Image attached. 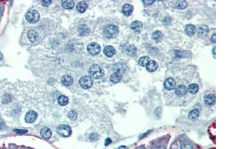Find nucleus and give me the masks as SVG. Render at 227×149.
Returning <instances> with one entry per match:
<instances>
[{
	"label": "nucleus",
	"instance_id": "nucleus-1",
	"mask_svg": "<svg viewBox=\"0 0 227 149\" xmlns=\"http://www.w3.org/2000/svg\"><path fill=\"white\" fill-rule=\"evenodd\" d=\"M89 76L94 80H98L102 78L104 74V71L98 65L94 64L90 67L89 69Z\"/></svg>",
	"mask_w": 227,
	"mask_h": 149
},
{
	"label": "nucleus",
	"instance_id": "nucleus-2",
	"mask_svg": "<svg viewBox=\"0 0 227 149\" xmlns=\"http://www.w3.org/2000/svg\"><path fill=\"white\" fill-rule=\"evenodd\" d=\"M119 29L117 26L114 25H108L104 30V35L108 38H113L118 35Z\"/></svg>",
	"mask_w": 227,
	"mask_h": 149
},
{
	"label": "nucleus",
	"instance_id": "nucleus-3",
	"mask_svg": "<svg viewBox=\"0 0 227 149\" xmlns=\"http://www.w3.org/2000/svg\"><path fill=\"white\" fill-rule=\"evenodd\" d=\"M25 17L26 20L30 23H35L39 20V15L35 10H30L26 14Z\"/></svg>",
	"mask_w": 227,
	"mask_h": 149
},
{
	"label": "nucleus",
	"instance_id": "nucleus-4",
	"mask_svg": "<svg viewBox=\"0 0 227 149\" xmlns=\"http://www.w3.org/2000/svg\"><path fill=\"white\" fill-rule=\"evenodd\" d=\"M57 133L63 137H68L72 134V130L69 126L63 125L58 128Z\"/></svg>",
	"mask_w": 227,
	"mask_h": 149
},
{
	"label": "nucleus",
	"instance_id": "nucleus-5",
	"mask_svg": "<svg viewBox=\"0 0 227 149\" xmlns=\"http://www.w3.org/2000/svg\"><path fill=\"white\" fill-rule=\"evenodd\" d=\"M81 87L84 89H89L92 86L93 81L92 78L88 76H84L79 80Z\"/></svg>",
	"mask_w": 227,
	"mask_h": 149
},
{
	"label": "nucleus",
	"instance_id": "nucleus-6",
	"mask_svg": "<svg viewBox=\"0 0 227 149\" xmlns=\"http://www.w3.org/2000/svg\"><path fill=\"white\" fill-rule=\"evenodd\" d=\"M100 46L97 43L92 42L88 45L87 50L89 54L96 55L98 54L100 51Z\"/></svg>",
	"mask_w": 227,
	"mask_h": 149
},
{
	"label": "nucleus",
	"instance_id": "nucleus-7",
	"mask_svg": "<svg viewBox=\"0 0 227 149\" xmlns=\"http://www.w3.org/2000/svg\"><path fill=\"white\" fill-rule=\"evenodd\" d=\"M37 118V114L34 110H30L25 114V121L28 124L35 122Z\"/></svg>",
	"mask_w": 227,
	"mask_h": 149
},
{
	"label": "nucleus",
	"instance_id": "nucleus-8",
	"mask_svg": "<svg viewBox=\"0 0 227 149\" xmlns=\"http://www.w3.org/2000/svg\"><path fill=\"white\" fill-rule=\"evenodd\" d=\"M164 85L167 90H172L176 87V82L172 78H168L165 80Z\"/></svg>",
	"mask_w": 227,
	"mask_h": 149
},
{
	"label": "nucleus",
	"instance_id": "nucleus-9",
	"mask_svg": "<svg viewBox=\"0 0 227 149\" xmlns=\"http://www.w3.org/2000/svg\"><path fill=\"white\" fill-rule=\"evenodd\" d=\"M175 93L178 97H183L187 93V89L185 85H179L176 88Z\"/></svg>",
	"mask_w": 227,
	"mask_h": 149
},
{
	"label": "nucleus",
	"instance_id": "nucleus-10",
	"mask_svg": "<svg viewBox=\"0 0 227 149\" xmlns=\"http://www.w3.org/2000/svg\"><path fill=\"white\" fill-rule=\"evenodd\" d=\"M133 11V7L130 4H125L122 8V12L123 15L125 16L128 17L131 15V14Z\"/></svg>",
	"mask_w": 227,
	"mask_h": 149
},
{
	"label": "nucleus",
	"instance_id": "nucleus-11",
	"mask_svg": "<svg viewBox=\"0 0 227 149\" xmlns=\"http://www.w3.org/2000/svg\"><path fill=\"white\" fill-rule=\"evenodd\" d=\"M208 27L206 25H202L199 26L198 29V35L200 37H205L208 35Z\"/></svg>",
	"mask_w": 227,
	"mask_h": 149
},
{
	"label": "nucleus",
	"instance_id": "nucleus-12",
	"mask_svg": "<svg viewBox=\"0 0 227 149\" xmlns=\"http://www.w3.org/2000/svg\"><path fill=\"white\" fill-rule=\"evenodd\" d=\"M114 70L115 72V73L123 74L124 73V72L126 71V66L124 64L120 63H118L116 64L113 67Z\"/></svg>",
	"mask_w": 227,
	"mask_h": 149
},
{
	"label": "nucleus",
	"instance_id": "nucleus-13",
	"mask_svg": "<svg viewBox=\"0 0 227 149\" xmlns=\"http://www.w3.org/2000/svg\"><path fill=\"white\" fill-rule=\"evenodd\" d=\"M158 68V64L154 60L149 61L146 65L147 70L149 72H153L155 71Z\"/></svg>",
	"mask_w": 227,
	"mask_h": 149
},
{
	"label": "nucleus",
	"instance_id": "nucleus-14",
	"mask_svg": "<svg viewBox=\"0 0 227 149\" xmlns=\"http://www.w3.org/2000/svg\"><path fill=\"white\" fill-rule=\"evenodd\" d=\"M215 95L213 94L207 95L204 98V103L208 105H212L215 103Z\"/></svg>",
	"mask_w": 227,
	"mask_h": 149
},
{
	"label": "nucleus",
	"instance_id": "nucleus-15",
	"mask_svg": "<svg viewBox=\"0 0 227 149\" xmlns=\"http://www.w3.org/2000/svg\"><path fill=\"white\" fill-rule=\"evenodd\" d=\"M40 134L42 137L45 139H49L52 136V132L50 129L47 128H43L41 131Z\"/></svg>",
	"mask_w": 227,
	"mask_h": 149
},
{
	"label": "nucleus",
	"instance_id": "nucleus-16",
	"mask_svg": "<svg viewBox=\"0 0 227 149\" xmlns=\"http://www.w3.org/2000/svg\"><path fill=\"white\" fill-rule=\"evenodd\" d=\"M196 31L195 26L192 24H188L186 26L185 32L187 35L189 36H192L194 35Z\"/></svg>",
	"mask_w": 227,
	"mask_h": 149
},
{
	"label": "nucleus",
	"instance_id": "nucleus-17",
	"mask_svg": "<svg viewBox=\"0 0 227 149\" xmlns=\"http://www.w3.org/2000/svg\"><path fill=\"white\" fill-rule=\"evenodd\" d=\"M28 39L32 42H34L36 41L39 38V36H38L37 32L34 31V30H32V29H30L28 31Z\"/></svg>",
	"mask_w": 227,
	"mask_h": 149
},
{
	"label": "nucleus",
	"instance_id": "nucleus-18",
	"mask_svg": "<svg viewBox=\"0 0 227 149\" xmlns=\"http://www.w3.org/2000/svg\"><path fill=\"white\" fill-rule=\"evenodd\" d=\"M115 49L112 46H107L104 48V52L106 56L111 57L115 53Z\"/></svg>",
	"mask_w": 227,
	"mask_h": 149
},
{
	"label": "nucleus",
	"instance_id": "nucleus-19",
	"mask_svg": "<svg viewBox=\"0 0 227 149\" xmlns=\"http://www.w3.org/2000/svg\"><path fill=\"white\" fill-rule=\"evenodd\" d=\"M62 82L64 85L66 86H70L72 85L73 82V79L71 76L66 74L63 76L62 78Z\"/></svg>",
	"mask_w": 227,
	"mask_h": 149
},
{
	"label": "nucleus",
	"instance_id": "nucleus-20",
	"mask_svg": "<svg viewBox=\"0 0 227 149\" xmlns=\"http://www.w3.org/2000/svg\"><path fill=\"white\" fill-rule=\"evenodd\" d=\"M199 111L197 109H194V110L190 111L189 113V114H188V116H189V118H190V120L194 121L198 118V117L199 116Z\"/></svg>",
	"mask_w": 227,
	"mask_h": 149
},
{
	"label": "nucleus",
	"instance_id": "nucleus-21",
	"mask_svg": "<svg viewBox=\"0 0 227 149\" xmlns=\"http://www.w3.org/2000/svg\"><path fill=\"white\" fill-rule=\"evenodd\" d=\"M88 5L87 3L85 1H81L79 2L77 5V9L78 12L80 13H84L86 11V9L87 8Z\"/></svg>",
	"mask_w": 227,
	"mask_h": 149
},
{
	"label": "nucleus",
	"instance_id": "nucleus-22",
	"mask_svg": "<svg viewBox=\"0 0 227 149\" xmlns=\"http://www.w3.org/2000/svg\"><path fill=\"white\" fill-rule=\"evenodd\" d=\"M142 27V23L139 21L132 22L130 25L131 29L135 31H139Z\"/></svg>",
	"mask_w": 227,
	"mask_h": 149
},
{
	"label": "nucleus",
	"instance_id": "nucleus-23",
	"mask_svg": "<svg viewBox=\"0 0 227 149\" xmlns=\"http://www.w3.org/2000/svg\"><path fill=\"white\" fill-rule=\"evenodd\" d=\"M110 81L113 83L119 82L122 80V75L118 73L112 74L110 78Z\"/></svg>",
	"mask_w": 227,
	"mask_h": 149
},
{
	"label": "nucleus",
	"instance_id": "nucleus-24",
	"mask_svg": "<svg viewBox=\"0 0 227 149\" xmlns=\"http://www.w3.org/2000/svg\"><path fill=\"white\" fill-rule=\"evenodd\" d=\"M187 90L191 94L194 95V94H196L197 93L198 90H199V87H198V86L197 84L192 83V84H190V85H189Z\"/></svg>",
	"mask_w": 227,
	"mask_h": 149
},
{
	"label": "nucleus",
	"instance_id": "nucleus-25",
	"mask_svg": "<svg viewBox=\"0 0 227 149\" xmlns=\"http://www.w3.org/2000/svg\"><path fill=\"white\" fill-rule=\"evenodd\" d=\"M62 5L66 9H72L75 6L74 2L73 1H63Z\"/></svg>",
	"mask_w": 227,
	"mask_h": 149
},
{
	"label": "nucleus",
	"instance_id": "nucleus-26",
	"mask_svg": "<svg viewBox=\"0 0 227 149\" xmlns=\"http://www.w3.org/2000/svg\"><path fill=\"white\" fill-rule=\"evenodd\" d=\"M58 101L59 105L61 106H65L69 103L68 97L65 95H64L60 96L58 98Z\"/></svg>",
	"mask_w": 227,
	"mask_h": 149
},
{
	"label": "nucleus",
	"instance_id": "nucleus-27",
	"mask_svg": "<svg viewBox=\"0 0 227 149\" xmlns=\"http://www.w3.org/2000/svg\"><path fill=\"white\" fill-rule=\"evenodd\" d=\"M149 60H150V58H149L148 56H142L139 58L138 63L140 66L144 67L147 65V64L149 61Z\"/></svg>",
	"mask_w": 227,
	"mask_h": 149
},
{
	"label": "nucleus",
	"instance_id": "nucleus-28",
	"mask_svg": "<svg viewBox=\"0 0 227 149\" xmlns=\"http://www.w3.org/2000/svg\"><path fill=\"white\" fill-rule=\"evenodd\" d=\"M136 48L133 45H130L126 49L127 53L130 56H134L136 52Z\"/></svg>",
	"mask_w": 227,
	"mask_h": 149
},
{
	"label": "nucleus",
	"instance_id": "nucleus-29",
	"mask_svg": "<svg viewBox=\"0 0 227 149\" xmlns=\"http://www.w3.org/2000/svg\"><path fill=\"white\" fill-rule=\"evenodd\" d=\"M176 6L180 9H184L187 7L188 4L185 1H178L177 2Z\"/></svg>",
	"mask_w": 227,
	"mask_h": 149
},
{
	"label": "nucleus",
	"instance_id": "nucleus-30",
	"mask_svg": "<svg viewBox=\"0 0 227 149\" xmlns=\"http://www.w3.org/2000/svg\"><path fill=\"white\" fill-rule=\"evenodd\" d=\"M153 39L155 41H159L162 38V33L160 31H155L153 33Z\"/></svg>",
	"mask_w": 227,
	"mask_h": 149
},
{
	"label": "nucleus",
	"instance_id": "nucleus-31",
	"mask_svg": "<svg viewBox=\"0 0 227 149\" xmlns=\"http://www.w3.org/2000/svg\"><path fill=\"white\" fill-rule=\"evenodd\" d=\"M181 149H194V147L191 144L188 142H185L181 144Z\"/></svg>",
	"mask_w": 227,
	"mask_h": 149
},
{
	"label": "nucleus",
	"instance_id": "nucleus-32",
	"mask_svg": "<svg viewBox=\"0 0 227 149\" xmlns=\"http://www.w3.org/2000/svg\"><path fill=\"white\" fill-rule=\"evenodd\" d=\"M68 116L71 120H75L77 118V114L74 110H71L70 112H69Z\"/></svg>",
	"mask_w": 227,
	"mask_h": 149
},
{
	"label": "nucleus",
	"instance_id": "nucleus-33",
	"mask_svg": "<svg viewBox=\"0 0 227 149\" xmlns=\"http://www.w3.org/2000/svg\"><path fill=\"white\" fill-rule=\"evenodd\" d=\"M11 100V97H10L9 95L6 94L2 97V103L3 104H6L10 102Z\"/></svg>",
	"mask_w": 227,
	"mask_h": 149
},
{
	"label": "nucleus",
	"instance_id": "nucleus-34",
	"mask_svg": "<svg viewBox=\"0 0 227 149\" xmlns=\"http://www.w3.org/2000/svg\"><path fill=\"white\" fill-rule=\"evenodd\" d=\"M155 116L158 119L161 118V114H162V108L160 107L156 108L154 112Z\"/></svg>",
	"mask_w": 227,
	"mask_h": 149
},
{
	"label": "nucleus",
	"instance_id": "nucleus-35",
	"mask_svg": "<svg viewBox=\"0 0 227 149\" xmlns=\"http://www.w3.org/2000/svg\"><path fill=\"white\" fill-rule=\"evenodd\" d=\"M98 137H99V135L96 133H92L90 134V135H89V139L91 141H96L98 139Z\"/></svg>",
	"mask_w": 227,
	"mask_h": 149
},
{
	"label": "nucleus",
	"instance_id": "nucleus-36",
	"mask_svg": "<svg viewBox=\"0 0 227 149\" xmlns=\"http://www.w3.org/2000/svg\"><path fill=\"white\" fill-rule=\"evenodd\" d=\"M13 132L15 133L18 134H26L28 133V130H23V129H16L13 130Z\"/></svg>",
	"mask_w": 227,
	"mask_h": 149
},
{
	"label": "nucleus",
	"instance_id": "nucleus-37",
	"mask_svg": "<svg viewBox=\"0 0 227 149\" xmlns=\"http://www.w3.org/2000/svg\"><path fill=\"white\" fill-rule=\"evenodd\" d=\"M155 2V1H143V3H144V4L145 5H147V6L151 5Z\"/></svg>",
	"mask_w": 227,
	"mask_h": 149
},
{
	"label": "nucleus",
	"instance_id": "nucleus-38",
	"mask_svg": "<svg viewBox=\"0 0 227 149\" xmlns=\"http://www.w3.org/2000/svg\"><path fill=\"white\" fill-rule=\"evenodd\" d=\"M41 4L43 6H49L50 4L52 3L51 1H42L41 2Z\"/></svg>",
	"mask_w": 227,
	"mask_h": 149
},
{
	"label": "nucleus",
	"instance_id": "nucleus-39",
	"mask_svg": "<svg viewBox=\"0 0 227 149\" xmlns=\"http://www.w3.org/2000/svg\"><path fill=\"white\" fill-rule=\"evenodd\" d=\"M112 143V140L110 139V138H107V139L105 140V145L108 146L110 145V144Z\"/></svg>",
	"mask_w": 227,
	"mask_h": 149
},
{
	"label": "nucleus",
	"instance_id": "nucleus-40",
	"mask_svg": "<svg viewBox=\"0 0 227 149\" xmlns=\"http://www.w3.org/2000/svg\"><path fill=\"white\" fill-rule=\"evenodd\" d=\"M211 42L213 43H215V34H214L211 36V39H210Z\"/></svg>",
	"mask_w": 227,
	"mask_h": 149
},
{
	"label": "nucleus",
	"instance_id": "nucleus-41",
	"mask_svg": "<svg viewBox=\"0 0 227 149\" xmlns=\"http://www.w3.org/2000/svg\"><path fill=\"white\" fill-rule=\"evenodd\" d=\"M155 149H166V148L163 146H159Z\"/></svg>",
	"mask_w": 227,
	"mask_h": 149
},
{
	"label": "nucleus",
	"instance_id": "nucleus-42",
	"mask_svg": "<svg viewBox=\"0 0 227 149\" xmlns=\"http://www.w3.org/2000/svg\"><path fill=\"white\" fill-rule=\"evenodd\" d=\"M213 55L215 56V48H213Z\"/></svg>",
	"mask_w": 227,
	"mask_h": 149
},
{
	"label": "nucleus",
	"instance_id": "nucleus-43",
	"mask_svg": "<svg viewBox=\"0 0 227 149\" xmlns=\"http://www.w3.org/2000/svg\"><path fill=\"white\" fill-rule=\"evenodd\" d=\"M126 148L125 146H121V147H120L118 148V149H125Z\"/></svg>",
	"mask_w": 227,
	"mask_h": 149
}]
</instances>
